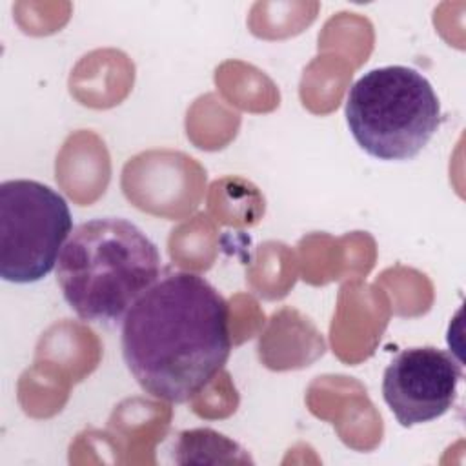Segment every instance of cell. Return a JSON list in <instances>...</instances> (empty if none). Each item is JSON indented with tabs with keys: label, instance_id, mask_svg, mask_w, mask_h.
<instances>
[{
	"label": "cell",
	"instance_id": "obj_1",
	"mask_svg": "<svg viewBox=\"0 0 466 466\" xmlns=\"http://www.w3.org/2000/svg\"><path fill=\"white\" fill-rule=\"evenodd\" d=\"M120 346L146 393L171 404L187 402L229 359V304L204 277L167 273L124 315Z\"/></svg>",
	"mask_w": 466,
	"mask_h": 466
},
{
	"label": "cell",
	"instance_id": "obj_2",
	"mask_svg": "<svg viewBox=\"0 0 466 466\" xmlns=\"http://www.w3.org/2000/svg\"><path fill=\"white\" fill-rule=\"evenodd\" d=\"M160 251L133 222L98 217L75 226L56 262L67 306L87 322L113 324L160 279Z\"/></svg>",
	"mask_w": 466,
	"mask_h": 466
},
{
	"label": "cell",
	"instance_id": "obj_3",
	"mask_svg": "<svg viewBox=\"0 0 466 466\" xmlns=\"http://www.w3.org/2000/svg\"><path fill=\"white\" fill-rule=\"evenodd\" d=\"M346 124L370 157L410 160L442 124L431 82L408 66H382L364 73L348 91Z\"/></svg>",
	"mask_w": 466,
	"mask_h": 466
},
{
	"label": "cell",
	"instance_id": "obj_4",
	"mask_svg": "<svg viewBox=\"0 0 466 466\" xmlns=\"http://www.w3.org/2000/svg\"><path fill=\"white\" fill-rule=\"evenodd\" d=\"M67 200L44 182L13 178L0 184V277L33 284L47 277L73 233Z\"/></svg>",
	"mask_w": 466,
	"mask_h": 466
},
{
	"label": "cell",
	"instance_id": "obj_5",
	"mask_svg": "<svg viewBox=\"0 0 466 466\" xmlns=\"http://www.w3.org/2000/svg\"><path fill=\"white\" fill-rule=\"evenodd\" d=\"M462 368L435 346L406 348L384 370L382 397L402 428L442 417L457 400Z\"/></svg>",
	"mask_w": 466,
	"mask_h": 466
}]
</instances>
